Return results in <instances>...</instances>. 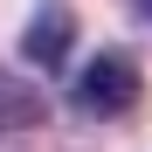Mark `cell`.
Returning <instances> with one entry per match:
<instances>
[{
    "label": "cell",
    "instance_id": "obj_3",
    "mask_svg": "<svg viewBox=\"0 0 152 152\" xmlns=\"http://www.w3.org/2000/svg\"><path fill=\"white\" fill-rule=\"evenodd\" d=\"M138 7H145V21H152V0H138Z\"/></svg>",
    "mask_w": 152,
    "mask_h": 152
},
{
    "label": "cell",
    "instance_id": "obj_1",
    "mask_svg": "<svg viewBox=\"0 0 152 152\" xmlns=\"http://www.w3.org/2000/svg\"><path fill=\"white\" fill-rule=\"evenodd\" d=\"M69 97H76L90 118H124V111L138 104V62L118 56V48H104V56L83 62V76L69 83Z\"/></svg>",
    "mask_w": 152,
    "mask_h": 152
},
{
    "label": "cell",
    "instance_id": "obj_2",
    "mask_svg": "<svg viewBox=\"0 0 152 152\" xmlns=\"http://www.w3.org/2000/svg\"><path fill=\"white\" fill-rule=\"evenodd\" d=\"M69 42H76V21H69L62 7H42V14H35V28H28V62L62 69V62H69Z\"/></svg>",
    "mask_w": 152,
    "mask_h": 152
}]
</instances>
